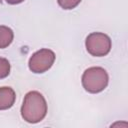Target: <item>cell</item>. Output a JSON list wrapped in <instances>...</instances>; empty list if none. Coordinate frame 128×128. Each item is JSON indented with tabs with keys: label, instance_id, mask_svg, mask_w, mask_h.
<instances>
[{
	"label": "cell",
	"instance_id": "obj_1",
	"mask_svg": "<svg viewBox=\"0 0 128 128\" xmlns=\"http://www.w3.org/2000/svg\"><path fill=\"white\" fill-rule=\"evenodd\" d=\"M47 114V103L44 96L38 91L28 92L21 106V116L28 123H38Z\"/></svg>",
	"mask_w": 128,
	"mask_h": 128
},
{
	"label": "cell",
	"instance_id": "obj_2",
	"mask_svg": "<svg viewBox=\"0 0 128 128\" xmlns=\"http://www.w3.org/2000/svg\"><path fill=\"white\" fill-rule=\"evenodd\" d=\"M83 88L92 94L103 91L109 82V76L106 70L102 67H90L86 69L82 75Z\"/></svg>",
	"mask_w": 128,
	"mask_h": 128
},
{
	"label": "cell",
	"instance_id": "obj_3",
	"mask_svg": "<svg viewBox=\"0 0 128 128\" xmlns=\"http://www.w3.org/2000/svg\"><path fill=\"white\" fill-rule=\"evenodd\" d=\"M86 50L95 57L106 56L111 50V39L108 35L101 32L90 33L85 40Z\"/></svg>",
	"mask_w": 128,
	"mask_h": 128
},
{
	"label": "cell",
	"instance_id": "obj_4",
	"mask_svg": "<svg viewBox=\"0 0 128 128\" xmlns=\"http://www.w3.org/2000/svg\"><path fill=\"white\" fill-rule=\"evenodd\" d=\"M55 61V53L50 49H40L32 54L28 61L29 69L36 74H41L49 70Z\"/></svg>",
	"mask_w": 128,
	"mask_h": 128
},
{
	"label": "cell",
	"instance_id": "obj_5",
	"mask_svg": "<svg viewBox=\"0 0 128 128\" xmlns=\"http://www.w3.org/2000/svg\"><path fill=\"white\" fill-rule=\"evenodd\" d=\"M16 100L15 91L11 87H0V110H7L11 108Z\"/></svg>",
	"mask_w": 128,
	"mask_h": 128
},
{
	"label": "cell",
	"instance_id": "obj_6",
	"mask_svg": "<svg viewBox=\"0 0 128 128\" xmlns=\"http://www.w3.org/2000/svg\"><path fill=\"white\" fill-rule=\"evenodd\" d=\"M14 38V33L11 28L0 25V49H4L8 47Z\"/></svg>",
	"mask_w": 128,
	"mask_h": 128
},
{
	"label": "cell",
	"instance_id": "obj_7",
	"mask_svg": "<svg viewBox=\"0 0 128 128\" xmlns=\"http://www.w3.org/2000/svg\"><path fill=\"white\" fill-rule=\"evenodd\" d=\"M10 63L6 58L0 57V79L6 78L10 73Z\"/></svg>",
	"mask_w": 128,
	"mask_h": 128
},
{
	"label": "cell",
	"instance_id": "obj_8",
	"mask_svg": "<svg viewBox=\"0 0 128 128\" xmlns=\"http://www.w3.org/2000/svg\"><path fill=\"white\" fill-rule=\"evenodd\" d=\"M59 6L65 10H71L74 9L78 4L81 2V0H57Z\"/></svg>",
	"mask_w": 128,
	"mask_h": 128
},
{
	"label": "cell",
	"instance_id": "obj_9",
	"mask_svg": "<svg viewBox=\"0 0 128 128\" xmlns=\"http://www.w3.org/2000/svg\"><path fill=\"white\" fill-rule=\"evenodd\" d=\"M8 4H11V5H16V4H20L22 3L24 0H5Z\"/></svg>",
	"mask_w": 128,
	"mask_h": 128
},
{
	"label": "cell",
	"instance_id": "obj_10",
	"mask_svg": "<svg viewBox=\"0 0 128 128\" xmlns=\"http://www.w3.org/2000/svg\"><path fill=\"white\" fill-rule=\"evenodd\" d=\"M1 2H2V0H0V3H1Z\"/></svg>",
	"mask_w": 128,
	"mask_h": 128
}]
</instances>
